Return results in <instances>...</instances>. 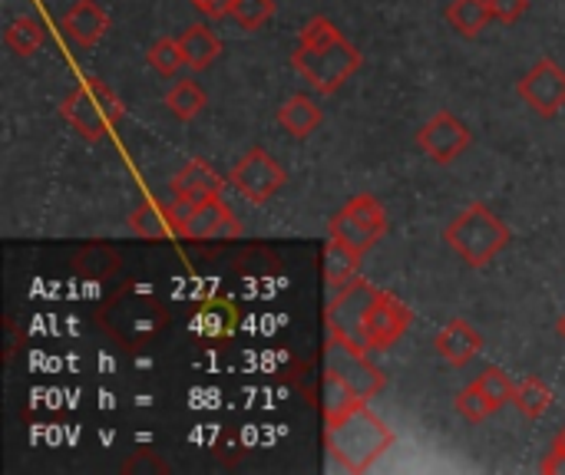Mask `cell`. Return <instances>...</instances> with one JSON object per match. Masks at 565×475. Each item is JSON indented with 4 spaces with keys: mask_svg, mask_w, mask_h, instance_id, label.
I'll return each mask as SVG.
<instances>
[{
    "mask_svg": "<svg viewBox=\"0 0 565 475\" xmlns=\"http://www.w3.org/2000/svg\"><path fill=\"white\" fill-rule=\"evenodd\" d=\"M46 40V26L36 17H17L7 30H3V43L17 53V56H33Z\"/></svg>",
    "mask_w": 565,
    "mask_h": 475,
    "instance_id": "cell-24",
    "label": "cell"
},
{
    "mask_svg": "<svg viewBox=\"0 0 565 475\" xmlns=\"http://www.w3.org/2000/svg\"><path fill=\"white\" fill-rule=\"evenodd\" d=\"M238 222L232 215V208L222 198L202 202L192 208V218L185 225V241H212V238H238Z\"/></svg>",
    "mask_w": 565,
    "mask_h": 475,
    "instance_id": "cell-14",
    "label": "cell"
},
{
    "mask_svg": "<svg viewBox=\"0 0 565 475\" xmlns=\"http://www.w3.org/2000/svg\"><path fill=\"white\" fill-rule=\"evenodd\" d=\"M73 268L86 281H106V278H113L119 271V251L116 248H106V245H86L76 255Z\"/></svg>",
    "mask_w": 565,
    "mask_h": 475,
    "instance_id": "cell-22",
    "label": "cell"
},
{
    "mask_svg": "<svg viewBox=\"0 0 565 475\" xmlns=\"http://www.w3.org/2000/svg\"><path fill=\"white\" fill-rule=\"evenodd\" d=\"M520 99L536 109L540 116H556L565 109V69L556 60H540L523 79H520Z\"/></svg>",
    "mask_w": 565,
    "mask_h": 475,
    "instance_id": "cell-11",
    "label": "cell"
},
{
    "mask_svg": "<svg viewBox=\"0 0 565 475\" xmlns=\"http://www.w3.org/2000/svg\"><path fill=\"white\" fill-rule=\"evenodd\" d=\"M169 188H172V198H182V202H189V205H202V202L222 198V179H218L202 159L185 162V165L172 175Z\"/></svg>",
    "mask_w": 565,
    "mask_h": 475,
    "instance_id": "cell-15",
    "label": "cell"
},
{
    "mask_svg": "<svg viewBox=\"0 0 565 475\" xmlns=\"http://www.w3.org/2000/svg\"><path fill=\"white\" fill-rule=\"evenodd\" d=\"M278 122L285 132H291L295 139H308L318 126H321V109L311 96H291L281 109H278Z\"/></svg>",
    "mask_w": 565,
    "mask_h": 475,
    "instance_id": "cell-20",
    "label": "cell"
},
{
    "mask_svg": "<svg viewBox=\"0 0 565 475\" xmlns=\"http://www.w3.org/2000/svg\"><path fill=\"white\" fill-rule=\"evenodd\" d=\"M96 317H99V327H103L116 344H122L126 350L149 344L156 334H162V331L169 327L166 307H162L152 294L136 291V288H126V291H119L116 298H109V301L99 307Z\"/></svg>",
    "mask_w": 565,
    "mask_h": 475,
    "instance_id": "cell-2",
    "label": "cell"
},
{
    "mask_svg": "<svg viewBox=\"0 0 565 475\" xmlns=\"http://www.w3.org/2000/svg\"><path fill=\"white\" fill-rule=\"evenodd\" d=\"M447 20L463 36H477L493 20V7H490V0H454L447 7Z\"/></svg>",
    "mask_w": 565,
    "mask_h": 475,
    "instance_id": "cell-23",
    "label": "cell"
},
{
    "mask_svg": "<svg viewBox=\"0 0 565 475\" xmlns=\"http://www.w3.org/2000/svg\"><path fill=\"white\" fill-rule=\"evenodd\" d=\"M228 182L238 188L242 198H248L252 205H265L268 198L278 195V188L285 185V169L265 152V149H248L228 172Z\"/></svg>",
    "mask_w": 565,
    "mask_h": 475,
    "instance_id": "cell-9",
    "label": "cell"
},
{
    "mask_svg": "<svg viewBox=\"0 0 565 475\" xmlns=\"http://www.w3.org/2000/svg\"><path fill=\"white\" fill-rule=\"evenodd\" d=\"M414 324V314L404 301H397L387 291H377L367 321H364V347L367 350H387L394 347Z\"/></svg>",
    "mask_w": 565,
    "mask_h": 475,
    "instance_id": "cell-10",
    "label": "cell"
},
{
    "mask_svg": "<svg viewBox=\"0 0 565 475\" xmlns=\"http://www.w3.org/2000/svg\"><path fill=\"white\" fill-rule=\"evenodd\" d=\"M129 228H132V235L142 238V241H162V238H172V235H175L166 205H159V202H152V198H142V202L129 212Z\"/></svg>",
    "mask_w": 565,
    "mask_h": 475,
    "instance_id": "cell-19",
    "label": "cell"
},
{
    "mask_svg": "<svg viewBox=\"0 0 565 475\" xmlns=\"http://www.w3.org/2000/svg\"><path fill=\"white\" fill-rule=\"evenodd\" d=\"M470 139H473L470 129H467L454 112H447V109H440V112L417 132V145H420L434 162H440V165L457 162V159L467 152Z\"/></svg>",
    "mask_w": 565,
    "mask_h": 475,
    "instance_id": "cell-12",
    "label": "cell"
},
{
    "mask_svg": "<svg viewBox=\"0 0 565 475\" xmlns=\"http://www.w3.org/2000/svg\"><path fill=\"white\" fill-rule=\"evenodd\" d=\"M324 370L341 377L358 393V400H364V403H371L387 384L384 370L377 364H371L367 347L351 344V341H338V337H328V344H324Z\"/></svg>",
    "mask_w": 565,
    "mask_h": 475,
    "instance_id": "cell-7",
    "label": "cell"
},
{
    "mask_svg": "<svg viewBox=\"0 0 565 475\" xmlns=\"http://www.w3.org/2000/svg\"><path fill=\"white\" fill-rule=\"evenodd\" d=\"M358 403H364V400H358V393L341 377H334L331 370H324V377H321V413H324V427L334 423V420H341L344 413H351Z\"/></svg>",
    "mask_w": 565,
    "mask_h": 475,
    "instance_id": "cell-21",
    "label": "cell"
},
{
    "mask_svg": "<svg viewBox=\"0 0 565 475\" xmlns=\"http://www.w3.org/2000/svg\"><path fill=\"white\" fill-rule=\"evenodd\" d=\"M179 46H182V56H185V66L189 69H209L218 56H222V40L205 26V23H192L182 30L179 36Z\"/></svg>",
    "mask_w": 565,
    "mask_h": 475,
    "instance_id": "cell-18",
    "label": "cell"
},
{
    "mask_svg": "<svg viewBox=\"0 0 565 475\" xmlns=\"http://www.w3.org/2000/svg\"><path fill=\"white\" fill-rule=\"evenodd\" d=\"M122 99L116 96L113 86H106L103 79H86L79 83L63 102H60V116L66 119V126L83 136L86 142H99L106 132H113L122 122Z\"/></svg>",
    "mask_w": 565,
    "mask_h": 475,
    "instance_id": "cell-3",
    "label": "cell"
},
{
    "mask_svg": "<svg viewBox=\"0 0 565 475\" xmlns=\"http://www.w3.org/2000/svg\"><path fill=\"white\" fill-rule=\"evenodd\" d=\"M477 390L500 410L503 403H513V393H516V380L507 374V370H500V367H487L477 380Z\"/></svg>",
    "mask_w": 565,
    "mask_h": 475,
    "instance_id": "cell-27",
    "label": "cell"
},
{
    "mask_svg": "<svg viewBox=\"0 0 565 475\" xmlns=\"http://www.w3.org/2000/svg\"><path fill=\"white\" fill-rule=\"evenodd\" d=\"M321 268H324V284H328V291L334 294V291L348 288V284L358 278V271H361V251H354V248H348L344 241L331 238V241L324 245Z\"/></svg>",
    "mask_w": 565,
    "mask_h": 475,
    "instance_id": "cell-17",
    "label": "cell"
},
{
    "mask_svg": "<svg viewBox=\"0 0 565 475\" xmlns=\"http://www.w3.org/2000/svg\"><path fill=\"white\" fill-rule=\"evenodd\" d=\"M374 298H377V291L361 278H354L348 288L334 291L331 301H328V311H324L328 337L351 341V344L364 347V321H367V311H371Z\"/></svg>",
    "mask_w": 565,
    "mask_h": 475,
    "instance_id": "cell-8",
    "label": "cell"
},
{
    "mask_svg": "<svg viewBox=\"0 0 565 475\" xmlns=\"http://www.w3.org/2000/svg\"><path fill=\"white\" fill-rule=\"evenodd\" d=\"M324 440H328L331 460L348 473H367L394 446L391 427L377 413H371L367 403H358L351 413L328 423Z\"/></svg>",
    "mask_w": 565,
    "mask_h": 475,
    "instance_id": "cell-1",
    "label": "cell"
},
{
    "mask_svg": "<svg viewBox=\"0 0 565 475\" xmlns=\"http://www.w3.org/2000/svg\"><path fill=\"white\" fill-rule=\"evenodd\" d=\"M338 36H341V30H338L328 17H315V20H308L305 30L298 33V43H301V46H318V43H331V40H338Z\"/></svg>",
    "mask_w": 565,
    "mask_h": 475,
    "instance_id": "cell-31",
    "label": "cell"
},
{
    "mask_svg": "<svg viewBox=\"0 0 565 475\" xmlns=\"http://www.w3.org/2000/svg\"><path fill=\"white\" fill-rule=\"evenodd\" d=\"M331 238L344 241L348 248L367 255L384 235H387V212L374 195H354L331 222H328Z\"/></svg>",
    "mask_w": 565,
    "mask_h": 475,
    "instance_id": "cell-6",
    "label": "cell"
},
{
    "mask_svg": "<svg viewBox=\"0 0 565 475\" xmlns=\"http://www.w3.org/2000/svg\"><path fill=\"white\" fill-rule=\"evenodd\" d=\"M513 403L520 407V413H523L526 420H540V417L553 407V390H550L540 377H526V380L516 384Z\"/></svg>",
    "mask_w": 565,
    "mask_h": 475,
    "instance_id": "cell-26",
    "label": "cell"
},
{
    "mask_svg": "<svg viewBox=\"0 0 565 475\" xmlns=\"http://www.w3.org/2000/svg\"><path fill=\"white\" fill-rule=\"evenodd\" d=\"M483 350V334L473 331L467 321H450L440 334H437V354L450 364V367H463L470 364L477 354Z\"/></svg>",
    "mask_w": 565,
    "mask_h": 475,
    "instance_id": "cell-16",
    "label": "cell"
},
{
    "mask_svg": "<svg viewBox=\"0 0 565 475\" xmlns=\"http://www.w3.org/2000/svg\"><path fill=\"white\" fill-rule=\"evenodd\" d=\"M543 473H556V475H565V443L563 440H556V446L550 450V456L543 460V466H540Z\"/></svg>",
    "mask_w": 565,
    "mask_h": 475,
    "instance_id": "cell-33",
    "label": "cell"
},
{
    "mask_svg": "<svg viewBox=\"0 0 565 475\" xmlns=\"http://www.w3.org/2000/svg\"><path fill=\"white\" fill-rule=\"evenodd\" d=\"M559 334H563V341H565V314L559 317Z\"/></svg>",
    "mask_w": 565,
    "mask_h": 475,
    "instance_id": "cell-36",
    "label": "cell"
},
{
    "mask_svg": "<svg viewBox=\"0 0 565 475\" xmlns=\"http://www.w3.org/2000/svg\"><path fill=\"white\" fill-rule=\"evenodd\" d=\"M457 413H460L467 423H487V420L497 413V407L477 390V384H470V387L457 397Z\"/></svg>",
    "mask_w": 565,
    "mask_h": 475,
    "instance_id": "cell-30",
    "label": "cell"
},
{
    "mask_svg": "<svg viewBox=\"0 0 565 475\" xmlns=\"http://www.w3.org/2000/svg\"><path fill=\"white\" fill-rule=\"evenodd\" d=\"M275 0H235L232 17L242 30H262L275 17Z\"/></svg>",
    "mask_w": 565,
    "mask_h": 475,
    "instance_id": "cell-29",
    "label": "cell"
},
{
    "mask_svg": "<svg viewBox=\"0 0 565 475\" xmlns=\"http://www.w3.org/2000/svg\"><path fill=\"white\" fill-rule=\"evenodd\" d=\"M7 331H10V347H7V357H13V350H17V344H20V334H17V327H13V321H7Z\"/></svg>",
    "mask_w": 565,
    "mask_h": 475,
    "instance_id": "cell-35",
    "label": "cell"
},
{
    "mask_svg": "<svg viewBox=\"0 0 565 475\" xmlns=\"http://www.w3.org/2000/svg\"><path fill=\"white\" fill-rule=\"evenodd\" d=\"M149 66H152L159 76H175V73L185 66V56H182L179 40H172V36H159V40L149 46Z\"/></svg>",
    "mask_w": 565,
    "mask_h": 475,
    "instance_id": "cell-28",
    "label": "cell"
},
{
    "mask_svg": "<svg viewBox=\"0 0 565 475\" xmlns=\"http://www.w3.org/2000/svg\"><path fill=\"white\" fill-rule=\"evenodd\" d=\"M559 440H563V443H565V430H563V433H559Z\"/></svg>",
    "mask_w": 565,
    "mask_h": 475,
    "instance_id": "cell-37",
    "label": "cell"
},
{
    "mask_svg": "<svg viewBox=\"0 0 565 475\" xmlns=\"http://www.w3.org/2000/svg\"><path fill=\"white\" fill-rule=\"evenodd\" d=\"M60 30L63 36L79 46V50H89L103 40V33L109 30V17L106 10L96 3V0H73V7L63 13L60 20Z\"/></svg>",
    "mask_w": 565,
    "mask_h": 475,
    "instance_id": "cell-13",
    "label": "cell"
},
{
    "mask_svg": "<svg viewBox=\"0 0 565 475\" xmlns=\"http://www.w3.org/2000/svg\"><path fill=\"white\" fill-rule=\"evenodd\" d=\"M364 56L354 43H348L344 36L331 40V43H318V46H295L291 53V66L321 93L331 96L338 93L358 69H361Z\"/></svg>",
    "mask_w": 565,
    "mask_h": 475,
    "instance_id": "cell-5",
    "label": "cell"
},
{
    "mask_svg": "<svg viewBox=\"0 0 565 475\" xmlns=\"http://www.w3.org/2000/svg\"><path fill=\"white\" fill-rule=\"evenodd\" d=\"M192 3H195V10H199V13H205V17H212V20H215V17L232 13V3H235V0H192Z\"/></svg>",
    "mask_w": 565,
    "mask_h": 475,
    "instance_id": "cell-34",
    "label": "cell"
},
{
    "mask_svg": "<svg viewBox=\"0 0 565 475\" xmlns=\"http://www.w3.org/2000/svg\"><path fill=\"white\" fill-rule=\"evenodd\" d=\"M444 241L470 265V268H487L507 245H510V228L487 208V205H470L463 215H457L447 231Z\"/></svg>",
    "mask_w": 565,
    "mask_h": 475,
    "instance_id": "cell-4",
    "label": "cell"
},
{
    "mask_svg": "<svg viewBox=\"0 0 565 475\" xmlns=\"http://www.w3.org/2000/svg\"><path fill=\"white\" fill-rule=\"evenodd\" d=\"M490 7H493V20L497 23H516L526 13L530 0H490Z\"/></svg>",
    "mask_w": 565,
    "mask_h": 475,
    "instance_id": "cell-32",
    "label": "cell"
},
{
    "mask_svg": "<svg viewBox=\"0 0 565 475\" xmlns=\"http://www.w3.org/2000/svg\"><path fill=\"white\" fill-rule=\"evenodd\" d=\"M205 89L195 83V79H179L169 93H166V109L175 116V119H182V122H189V119H195L202 109H205Z\"/></svg>",
    "mask_w": 565,
    "mask_h": 475,
    "instance_id": "cell-25",
    "label": "cell"
}]
</instances>
